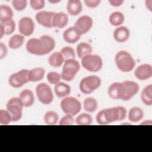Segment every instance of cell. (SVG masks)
Wrapping results in <instances>:
<instances>
[{
	"mask_svg": "<svg viewBox=\"0 0 152 152\" xmlns=\"http://www.w3.org/2000/svg\"><path fill=\"white\" fill-rule=\"evenodd\" d=\"M126 113V109L122 106L104 109L98 112L96 119L99 125H108L116 121H121L125 119Z\"/></svg>",
	"mask_w": 152,
	"mask_h": 152,
	"instance_id": "6da1fadb",
	"label": "cell"
},
{
	"mask_svg": "<svg viewBox=\"0 0 152 152\" xmlns=\"http://www.w3.org/2000/svg\"><path fill=\"white\" fill-rule=\"evenodd\" d=\"M115 62L118 69L124 72L131 71L135 66L134 59L129 52L125 50H121L116 54Z\"/></svg>",
	"mask_w": 152,
	"mask_h": 152,
	"instance_id": "7a4b0ae2",
	"label": "cell"
},
{
	"mask_svg": "<svg viewBox=\"0 0 152 152\" xmlns=\"http://www.w3.org/2000/svg\"><path fill=\"white\" fill-rule=\"evenodd\" d=\"M80 69V64L78 61L75 59L66 60L64 62L62 71L61 73V78L66 81L73 80L75 75L78 72Z\"/></svg>",
	"mask_w": 152,
	"mask_h": 152,
	"instance_id": "3957f363",
	"label": "cell"
},
{
	"mask_svg": "<svg viewBox=\"0 0 152 152\" xmlns=\"http://www.w3.org/2000/svg\"><path fill=\"white\" fill-rule=\"evenodd\" d=\"M82 66L88 71L96 72L99 71L103 66V61L98 55L89 54L81 58Z\"/></svg>",
	"mask_w": 152,
	"mask_h": 152,
	"instance_id": "277c9868",
	"label": "cell"
},
{
	"mask_svg": "<svg viewBox=\"0 0 152 152\" xmlns=\"http://www.w3.org/2000/svg\"><path fill=\"white\" fill-rule=\"evenodd\" d=\"M101 79L96 75H89L84 77L79 84L80 91L85 94H88L97 90L101 85Z\"/></svg>",
	"mask_w": 152,
	"mask_h": 152,
	"instance_id": "5b68a950",
	"label": "cell"
},
{
	"mask_svg": "<svg viewBox=\"0 0 152 152\" xmlns=\"http://www.w3.org/2000/svg\"><path fill=\"white\" fill-rule=\"evenodd\" d=\"M60 107L64 113L73 116L78 114L81 109L80 102L77 99L70 96H67L61 100Z\"/></svg>",
	"mask_w": 152,
	"mask_h": 152,
	"instance_id": "8992f818",
	"label": "cell"
},
{
	"mask_svg": "<svg viewBox=\"0 0 152 152\" xmlns=\"http://www.w3.org/2000/svg\"><path fill=\"white\" fill-rule=\"evenodd\" d=\"M24 105L19 97L11 98L7 103L6 109L12 117V122H17L21 119L23 115Z\"/></svg>",
	"mask_w": 152,
	"mask_h": 152,
	"instance_id": "52a82bcc",
	"label": "cell"
},
{
	"mask_svg": "<svg viewBox=\"0 0 152 152\" xmlns=\"http://www.w3.org/2000/svg\"><path fill=\"white\" fill-rule=\"evenodd\" d=\"M38 100L43 104H49L53 100V94L50 87L46 83H40L36 87Z\"/></svg>",
	"mask_w": 152,
	"mask_h": 152,
	"instance_id": "ba28073f",
	"label": "cell"
},
{
	"mask_svg": "<svg viewBox=\"0 0 152 152\" xmlns=\"http://www.w3.org/2000/svg\"><path fill=\"white\" fill-rule=\"evenodd\" d=\"M28 70L23 69L11 74L8 78L9 84L14 88H19L29 82L28 79Z\"/></svg>",
	"mask_w": 152,
	"mask_h": 152,
	"instance_id": "9c48e42d",
	"label": "cell"
},
{
	"mask_svg": "<svg viewBox=\"0 0 152 152\" xmlns=\"http://www.w3.org/2000/svg\"><path fill=\"white\" fill-rule=\"evenodd\" d=\"M34 23L29 17H22L18 22V31L24 36H29L34 30Z\"/></svg>",
	"mask_w": 152,
	"mask_h": 152,
	"instance_id": "30bf717a",
	"label": "cell"
},
{
	"mask_svg": "<svg viewBox=\"0 0 152 152\" xmlns=\"http://www.w3.org/2000/svg\"><path fill=\"white\" fill-rule=\"evenodd\" d=\"M26 48L27 51L30 54L39 56L44 55L42 42L40 38L30 39L26 43Z\"/></svg>",
	"mask_w": 152,
	"mask_h": 152,
	"instance_id": "8fae6325",
	"label": "cell"
},
{
	"mask_svg": "<svg viewBox=\"0 0 152 152\" xmlns=\"http://www.w3.org/2000/svg\"><path fill=\"white\" fill-rule=\"evenodd\" d=\"M93 24V21L92 18L88 15H84L77 19L74 26L79 30L81 34H84L90 30Z\"/></svg>",
	"mask_w": 152,
	"mask_h": 152,
	"instance_id": "7c38bea8",
	"label": "cell"
},
{
	"mask_svg": "<svg viewBox=\"0 0 152 152\" xmlns=\"http://www.w3.org/2000/svg\"><path fill=\"white\" fill-rule=\"evenodd\" d=\"M125 87L122 83L115 82L111 84L108 87L107 94L113 99L122 100L125 96Z\"/></svg>",
	"mask_w": 152,
	"mask_h": 152,
	"instance_id": "4fadbf2b",
	"label": "cell"
},
{
	"mask_svg": "<svg viewBox=\"0 0 152 152\" xmlns=\"http://www.w3.org/2000/svg\"><path fill=\"white\" fill-rule=\"evenodd\" d=\"M54 14L55 12L51 11H41L36 14L35 18L40 25L50 28L52 27V22Z\"/></svg>",
	"mask_w": 152,
	"mask_h": 152,
	"instance_id": "5bb4252c",
	"label": "cell"
},
{
	"mask_svg": "<svg viewBox=\"0 0 152 152\" xmlns=\"http://www.w3.org/2000/svg\"><path fill=\"white\" fill-rule=\"evenodd\" d=\"M122 83L124 85L125 91V96L122 99V100H129L138 92L140 90L139 85L137 83L130 80L124 81Z\"/></svg>",
	"mask_w": 152,
	"mask_h": 152,
	"instance_id": "9a60e30c",
	"label": "cell"
},
{
	"mask_svg": "<svg viewBox=\"0 0 152 152\" xmlns=\"http://www.w3.org/2000/svg\"><path fill=\"white\" fill-rule=\"evenodd\" d=\"M134 74L139 80L144 81L148 80L152 76V66L148 64H141L136 68Z\"/></svg>",
	"mask_w": 152,
	"mask_h": 152,
	"instance_id": "2e32d148",
	"label": "cell"
},
{
	"mask_svg": "<svg viewBox=\"0 0 152 152\" xmlns=\"http://www.w3.org/2000/svg\"><path fill=\"white\" fill-rule=\"evenodd\" d=\"M81 35L79 30L74 26L68 28L64 31L63 38L66 43L73 44L79 40Z\"/></svg>",
	"mask_w": 152,
	"mask_h": 152,
	"instance_id": "e0dca14e",
	"label": "cell"
},
{
	"mask_svg": "<svg viewBox=\"0 0 152 152\" xmlns=\"http://www.w3.org/2000/svg\"><path fill=\"white\" fill-rule=\"evenodd\" d=\"M68 23V17L66 14L62 12H55L52 22V27L56 28H62L65 27Z\"/></svg>",
	"mask_w": 152,
	"mask_h": 152,
	"instance_id": "ac0fdd59",
	"label": "cell"
},
{
	"mask_svg": "<svg viewBox=\"0 0 152 152\" xmlns=\"http://www.w3.org/2000/svg\"><path fill=\"white\" fill-rule=\"evenodd\" d=\"M113 36L116 42L119 43H124L127 41L129 38L130 31L126 27H118L114 30Z\"/></svg>",
	"mask_w": 152,
	"mask_h": 152,
	"instance_id": "d6986e66",
	"label": "cell"
},
{
	"mask_svg": "<svg viewBox=\"0 0 152 152\" xmlns=\"http://www.w3.org/2000/svg\"><path fill=\"white\" fill-rule=\"evenodd\" d=\"M19 98L21 99L24 107H30L34 103V96L33 91L29 89L22 90L19 94Z\"/></svg>",
	"mask_w": 152,
	"mask_h": 152,
	"instance_id": "ffe728a7",
	"label": "cell"
},
{
	"mask_svg": "<svg viewBox=\"0 0 152 152\" xmlns=\"http://www.w3.org/2000/svg\"><path fill=\"white\" fill-rule=\"evenodd\" d=\"M66 10L71 15H78L82 11V4L80 0H69L67 2Z\"/></svg>",
	"mask_w": 152,
	"mask_h": 152,
	"instance_id": "44dd1931",
	"label": "cell"
},
{
	"mask_svg": "<svg viewBox=\"0 0 152 152\" xmlns=\"http://www.w3.org/2000/svg\"><path fill=\"white\" fill-rule=\"evenodd\" d=\"M45 70L42 67H37L28 72V79L29 82H37L42 80L45 76Z\"/></svg>",
	"mask_w": 152,
	"mask_h": 152,
	"instance_id": "7402d4cb",
	"label": "cell"
},
{
	"mask_svg": "<svg viewBox=\"0 0 152 152\" xmlns=\"http://www.w3.org/2000/svg\"><path fill=\"white\" fill-rule=\"evenodd\" d=\"M54 91L56 96L59 98H65L70 94L71 89L70 86L62 82H59L54 87Z\"/></svg>",
	"mask_w": 152,
	"mask_h": 152,
	"instance_id": "603a6c76",
	"label": "cell"
},
{
	"mask_svg": "<svg viewBox=\"0 0 152 152\" xmlns=\"http://www.w3.org/2000/svg\"><path fill=\"white\" fill-rule=\"evenodd\" d=\"M42 42L44 55L49 53L55 47L56 43L54 39L49 35H43L40 37Z\"/></svg>",
	"mask_w": 152,
	"mask_h": 152,
	"instance_id": "cb8c5ba5",
	"label": "cell"
},
{
	"mask_svg": "<svg viewBox=\"0 0 152 152\" xmlns=\"http://www.w3.org/2000/svg\"><path fill=\"white\" fill-rule=\"evenodd\" d=\"M15 30V23L12 20L8 22L1 23L0 24V38L4 35H10L14 33Z\"/></svg>",
	"mask_w": 152,
	"mask_h": 152,
	"instance_id": "d4e9b609",
	"label": "cell"
},
{
	"mask_svg": "<svg viewBox=\"0 0 152 152\" xmlns=\"http://www.w3.org/2000/svg\"><path fill=\"white\" fill-rule=\"evenodd\" d=\"M13 11L10 7L7 5L0 6V21L1 23L8 22L12 20Z\"/></svg>",
	"mask_w": 152,
	"mask_h": 152,
	"instance_id": "484cf974",
	"label": "cell"
},
{
	"mask_svg": "<svg viewBox=\"0 0 152 152\" xmlns=\"http://www.w3.org/2000/svg\"><path fill=\"white\" fill-rule=\"evenodd\" d=\"M144 116L143 110L139 107L131 108L128 113V119L132 122H138L141 121Z\"/></svg>",
	"mask_w": 152,
	"mask_h": 152,
	"instance_id": "4316f807",
	"label": "cell"
},
{
	"mask_svg": "<svg viewBox=\"0 0 152 152\" xmlns=\"http://www.w3.org/2000/svg\"><path fill=\"white\" fill-rule=\"evenodd\" d=\"M48 62L50 66L54 68H59L64 63L65 60L60 52H55L49 56Z\"/></svg>",
	"mask_w": 152,
	"mask_h": 152,
	"instance_id": "83f0119b",
	"label": "cell"
},
{
	"mask_svg": "<svg viewBox=\"0 0 152 152\" xmlns=\"http://www.w3.org/2000/svg\"><path fill=\"white\" fill-rule=\"evenodd\" d=\"M77 54L80 58H82L86 55L91 54L93 52V48L91 45L87 42L80 43L76 48Z\"/></svg>",
	"mask_w": 152,
	"mask_h": 152,
	"instance_id": "f1b7e54d",
	"label": "cell"
},
{
	"mask_svg": "<svg viewBox=\"0 0 152 152\" xmlns=\"http://www.w3.org/2000/svg\"><path fill=\"white\" fill-rule=\"evenodd\" d=\"M141 99L144 104L151 106L152 104V85L146 86L141 91Z\"/></svg>",
	"mask_w": 152,
	"mask_h": 152,
	"instance_id": "f546056e",
	"label": "cell"
},
{
	"mask_svg": "<svg viewBox=\"0 0 152 152\" xmlns=\"http://www.w3.org/2000/svg\"><path fill=\"white\" fill-rule=\"evenodd\" d=\"M24 41V36L21 34H16L10 37L8 40V46L12 49L20 48Z\"/></svg>",
	"mask_w": 152,
	"mask_h": 152,
	"instance_id": "4dcf8cb0",
	"label": "cell"
},
{
	"mask_svg": "<svg viewBox=\"0 0 152 152\" xmlns=\"http://www.w3.org/2000/svg\"><path fill=\"white\" fill-rule=\"evenodd\" d=\"M84 109L86 111L93 113L94 112L98 107V102L94 97H87L83 102Z\"/></svg>",
	"mask_w": 152,
	"mask_h": 152,
	"instance_id": "1f68e13d",
	"label": "cell"
},
{
	"mask_svg": "<svg viewBox=\"0 0 152 152\" xmlns=\"http://www.w3.org/2000/svg\"><path fill=\"white\" fill-rule=\"evenodd\" d=\"M125 20L124 15L119 11L112 12L109 18V21L111 25L113 26H119L123 24Z\"/></svg>",
	"mask_w": 152,
	"mask_h": 152,
	"instance_id": "d6a6232c",
	"label": "cell"
},
{
	"mask_svg": "<svg viewBox=\"0 0 152 152\" xmlns=\"http://www.w3.org/2000/svg\"><path fill=\"white\" fill-rule=\"evenodd\" d=\"M59 119V117L58 113L52 110L48 111L44 115V121L45 124L48 125H56L58 123Z\"/></svg>",
	"mask_w": 152,
	"mask_h": 152,
	"instance_id": "836d02e7",
	"label": "cell"
},
{
	"mask_svg": "<svg viewBox=\"0 0 152 152\" xmlns=\"http://www.w3.org/2000/svg\"><path fill=\"white\" fill-rule=\"evenodd\" d=\"M75 123L78 125H90L93 123V118L88 113H83L76 118Z\"/></svg>",
	"mask_w": 152,
	"mask_h": 152,
	"instance_id": "e575fe53",
	"label": "cell"
},
{
	"mask_svg": "<svg viewBox=\"0 0 152 152\" xmlns=\"http://www.w3.org/2000/svg\"><path fill=\"white\" fill-rule=\"evenodd\" d=\"M60 52L62 55L65 61L71 59H75V52L74 49L70 46H65L61 49Z\"/></svg>",
	"mask_w": 152,
	"mask_h": 152,
	"instance_id": "d590c367",
	"label": "cell"
},
{
	"mask_svg": "<svg viewBox=\"0 0 152 152\" xmlns=\"http://www.w3.org/2000/svg\"><path fill=\"white\" fill-rule=\"evenodd\" d=\"M11 122H12V117L9 112L7 109L0 110V124L3 125H7Z\"/></svg>",
	"mask_w": 152,
	"mask_h": 152,
	"instance_id": "8d00e7d4",
	"label": "cell"
},
{
	"mask_svg": "<svg viewBox=\"0 0 152 152\" xmlns=\"http://www.w3.org/2000/svg\"><path fill=\"white\" fill-rule=\"evenodd\" d=\"M47 80L48 82L50 84L56 85L58 84L60 82V80L61 79V74L59 73L55 72V71H50L48 73L46 76Z\"/></svg>",
	"mask_w": 152,
	"mask_h": 152,
	"instance_id": "74e56055",
	"label": "cell"
},
{
	"mask_svg": "<svg viewBox=\"0 0 152 152\" xmlns=\"http://www.w3.org/2000/svg\"><path fill=\"white\" fill-rule=\"evenodd\" d=\"M27 4L26 0H13L12 1V5L14 9L17 11H21L24 10Z\"/></svg>",
	"mask_w": 152,
	"mask_h": 152,
	"instance_id": "f35d334b",
	"label": "cell"
},
{
	"mask_svg": "<svg viewBox=\"0 0 152 152\" xmlns=\"http://www.w3.org/2000/svg\"><path fill=\"white\" fill-rule=\"evenodd\" d=\"M74 123L73 116L69 114H66L59 121V125H72Z\"/></svg>",
	"mask_w": 152,
	"mask_h": 152,
	"instance_id": "ab89813d",
	"label": "cell"
},
{
	"mask_svg": "<svg viewBox=\"0 0 152 152\" xmlns=\"http://www.w3.org/2000/svg\"><path fill=\"white\" fill-rule=\"evenodd\" d=\"M30 5L33 10H39L44 8L45 1L44 0H31L30 1Z\"/></svg>",
	"mask_w": 152,
	"mask_h": 152,
	"instance_id": "60d3db41",
	"label": "cell"
},
{
	"mask_svg": "<svg viewBox=\"0 0 152 152\" xmlns=\"http://www.w3.org/2000/svg\"><path fill=\"white\" fill-rule=\"evenodd\" d=\"M84 4L86 5L89 8H94L99 6L100 3L101 2V1L100 0H85Z\"/></svg>",
	"mask_w": 152,
	"mask_h": 152,
	"instance_id": "b9f144b4",
	"label": "cell"
},
{
	"mask_svg": "<svg viewBox=\"0 0 152 152\" xmlns=\"http://www.w3.org/2000/svg\"><path fill=\"white\" fill-rule=\"evenodd\" d=\"M8 53V49L6 45L3 43H0V59H2L7 56Z\"/></svg>",
	"mask_w": 152,
	"mask_h": 152,
	"instance_id": "7bdbcfd3",
	"label": "cell"
},
{
	"mask_svg": "<svg viewBox=\"0 0 152 152\" xmlns=\"http://www.w3.org/2000/svg\"><path fill=\"white\" fill-rule=\"evenodd\" d=\"M109 2L110 4L113 7H119L121 6L123 2V0H109Z\"/></svg>",
	"mask_w": 152,
	"mask_h": 152,
	"instance_id": "ee69618b",
	"label": "cell"
},
{
	"mask_svg": "<svg viewBox=\"0 0 152 152\" xmlns=\"http://www.w3.org/2000/svg\"><path fill=\"white\" fill-rule=\"evenodd\" d=\"M151 3H152V1L151 0H149V1H145V6H146V8L150 10V11H151V8H152V5H151Z\"/></svg>",
	"mask_w": 152,
	"mask_h": 152,
	"instance_id": "f6af8a7d",
	"label": "cell"
},
{
	"mask_svg": "<svg viewBox=\"0 0 152 152\" xmlns=\"http://www.w3.org/2000/svg\"><path fill=\"white\" fill-rule=\"evenodd\" d=\"M152 121L151 120H147L142 122L140 125H151Z\"/></svg>",
	"mask_w": 152,
	"mask_h": 152,
	"instance_id": "bcb514c9",
	"label": "cell"
},
{
	"mask_svg": "<svg viewBox=\"0 0 152 152\" xmlns=\"http://www.w3.org/2000/svg\"><path fill=\"white\" fill-rule=\"evenodd\" d=\"M49 2L50 3H52V4H55V3H58V2H59L60 1H57V0H56V1H49Z\"/></svg>",
	"mask_w": 152,
	"mask_h": 152,
	"instance_id": "7dc6e473",
	"label": "cell"
}]
</instances>
